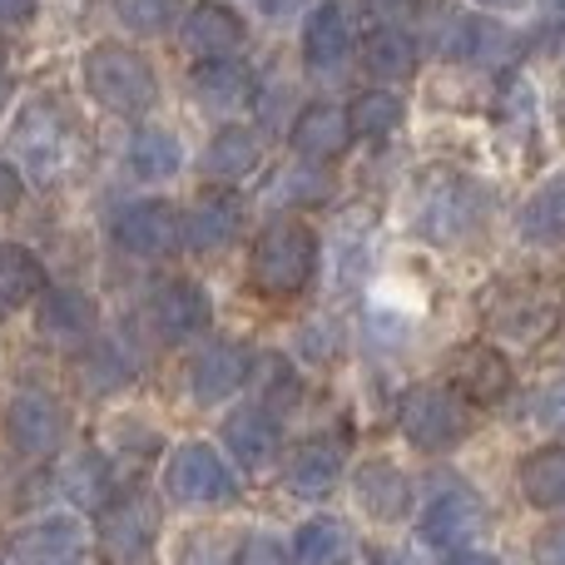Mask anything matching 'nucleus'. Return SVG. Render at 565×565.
Here are the masks:
<instances>
[{
    "mask_svg": "<svg viewBox=\"0 0 565 565\" xmlns=\"http://www.w3.org/2000/svg\"><path fill=\"white\" fill-rule=\"evenodd\" d=\"M79 70H85V89L95 95V105H105L109 115L135 119V115H145V109H154L159 79H154V70H149V60L139 55V50L105 40V45L85 50Z\"/></svg>",
    "mask_w": 565,
    "mask_h": 565,
    "instance_id": "nucleus-1",
    "label": "nucleus"
},
{
    "mask_svg": "<svg viewBox=\"0 0 565 565\" xmlns=\"http://www.w3.org/2000/svg\"><path fill=\"white\" fill-rule=\"evenodd\" d=\"M70 145H75L70 119H65V109L50 105V99H30V105L15 115V125H10V154H15V169H20V179L35 184V189H50L60 174H65Z\"/></svg>",
    "mask_w": 565,
    "mask_h": 565,
    "instance_id": "nucleus-2",
    "label": "nucleus"
},
{
    "mask_svg": "<svg viewBox=\"0 0 565 565\" xmlns=\"http://www.w3.org/2000/svg\"><path fill=\"white\" fill-rule=\"evenodd\" d=\"M318 274V234L308 224H274L258 234L248 278L264 298H298Z\"/></svg>",
    "mask_w": 565,
    "mask_h": 565,
    "instance_id": "nucleus-3",
    "label": "nucleus"
},
{
    "mask_svg": "<svg viewBox=\"0 0 565 565\" xmlns=\"http://www.w3.org/2000/svg\"><path fill=\"white\" fill-rule=\"evenodd\" d=\"M164 491L174 507H224L234 501V477L209 441H184L164 467Z\"/></svg>",
    "mask_w": 565,
    "mask_h": 565,
    "instance_id": "nucleus-4",
    "label": "nucleus"
},
{
    "mask_svg": "<svg viewBox=\"0 0 565 565\" xmlns=\"http://www.w3.org/2000/svg\"><path fill=\"white\" fill-rule=\"evenodd\" d=\"M402 437L417 451H451L461 437H467V412L451 397L447 387H412L402 397Z\"/></svg>",
    "mask_w": 565,
    "mask_h": 565,
    "instance_id": "nucleus-5",
    "label": "nucleus"
},
{
    "mask_svg": "<svg viewBox=\"0 0 565 565\" xmlns=\"http://www.w3.org/2000/svg\"><path fill=\"white\" fill-rule=\"evenodd\" d=\"M412 218H417V234L437 238V244H451V238H457L461 228H471V218H477V189H471V179L447 174V169L422 174L417 214Z\"/></svg>",
    "mask_w": 565,
    "mask_h": 565,
    "instance_id": "nucleus-6",
    "label": "nucleus"
},
{
    "mask_svg": "<svg viewBox=\"0 0 565 565\" xmlns=\"http://www.w3.org/2000/svg\"><path fill=\"white\" fill-rule=\"evenodd\" d=\"M556 292L536 288V282H507L487 298V322L491 332L511 342H541L551 328H556Z\"/></svg>",
    "mask_w": 565,
    "mask_h": 565,
    "instance_id": "nucleus-7",
    "label": "nucleus"
},
{
    "mask_svg": "<svg viewBox=\"0 0 565 565\" xmlns=\"http://www.w3.org/2000/svg\"><path fill=\"white\" fill-rule=\"evenodd\" d=\"M109 234H115V244L125 248V254L159 258V254H169V248L179 244L184 224H179L174 204H164V199H135V204L115 209Z\"/></svg>",
    "mask_w": 565,
    "mask_h": 565,
    "instance_id": "nucleus-8",
    "label": "nucleus"
},
{
    "mask_svg": "<svg viewBox=\"0 0 565 565\" xmlns=\"http://www.w3.org/2000/svg\"><path fill=\"white\" fill-rule=\"evenodd\" d=\"M6 437H10V447L25 451V457H50V451L65 441V407L40 387L15 392L6 407Z\"/></svg>",
    "mask_w": 565,
    "mask_h": 565,
    "instance_id": "nucleus-9",
    "label": "nucleus"
},
{
    "mask_svg": "<svg viewBox=\"0 0 565 565\" xmlns=\"http://www.w3.org/2000/svg\"><path fill=\"white\" fill-rule=\"evenodd\" d=\"M159 511L145 497H119L99 511V551L115 565H139L154 546Z\"/></svg>",
    "mask_w": 565,
    "mask_h": 565,
    "instance_id": "nucleus-10",
    "label": "nucleus"
},
{
    "mask_svg": "<svg viewBox=\"0 0 565 565\" xmlns=\"http://www.w3.org/2000/svg\"><path fill=\"white\" fill-rule=\"evenodd\" d=\"M248 367H254V352H248L244 342H209V348L189 362V392H194V402H204V407L228 402L248 382Z\"/></svg>",
    "mask_w": 565,
    "mask_h": 565,
    "instance_id": "nucleus-11",
    "label": "nucleus"
},
{
    "mask_svg": "<svg viewBox=\"0 0 565 565\" xmlns=\"http://www.w3.org/2000/svg\"><path fill=\"white\" fill-rule=\"evenodd\" d=\"M149 312H154V328L164 332V338L184 342V338H199V332L209 328L214 302H209V292L199 288L194 278H169V282H159L154 288Z\"/></svg>",
    "mask_w": 565,
    "mask_h": 565,
    "instance_id": "nucleus-12",
    "label": "nucleus"
},
{
    "mask_svg": "<svg viewBox=\"0 0 565 565\" xmlns=\"http://www.w3.org/2000/svg\"><path fill=\"white\" fill-rule=\"evenodd\" d=\"M487 531V507H481L471 491H447L427 507L422 516V541L437 551H451V546H467Z\"/></svg>",
    "mask_w": 565,
    "mask_h": 565,
    "instance_id": "nucleus-13",
    "label": "nucleus"
},
{
    "mask_svg": "<svg viewBox=\"0 0 565 565\" xmlns=\"http://www.w3.org/2000/svg\"><path fill=\"white\" fill-rule=\"evenodd\" d=\"M79 541H85L79 521L75 516H55V511H50V516L20 526L15 536H10V546H15V556L25 565H65L79 551Z\"/></svg>",
    "mask_w": 565,
    "mask_h": 565,
    "instance_id": "nucleus-14",
    "label": "nucleus"
},
{
    "mask_svg": "<svg viewBox=\"0 0 565 565\" xmlns=\"http://www.w3.org/2000/svg\"><path fill=\"white\" fill-rule=\"evenodd\" d=\"M352 139V125H348V109L328 105V99H318V105H308L298 115V125H292V149H298L308 164H322V159H338L342 149H348Z\"/></svg>",
    "mask_w": 565,
    "mask_h": 565,
    "instance_id": "nucleus-15",
    "label": "nucleus"
},
{
    "mask_svg": "<svg viewBox=\"0 0 565 565\" xmlns=\"http://www.w3.org/2000/svg\"><path fill=\"white\" fill-rule=\"evenodd\" d=\"M352 50V25H348V10L338 6V0H322L318 10L308 15V25H302V60H308V70H338L342 60H348Z\"/></svg>",
    "mask_w": 565,
    "mask_h": 565,
    "instance_id": "nucleus-16",
    "label": "nucleus"
},
{
    "mask_svg": "<svg viewBox=\"0 0 565 565\" xmlns=\"http://www.w3.org/2000/svg\"><path fill=\"white\" fill-rule=\"evenodd\" d=\"M224 441L248 471H264L278 457V422L268 407H244L224 422Z\"/></svg>",
    "mask_w": 565,
    "mask_h": 565,
    "instance_id": "nucleus-17",
    "label": "nucleus"
},
{
    "mask_svg": "<svg viewBox=\"0 0 565 565\" xmlns=\"http://www.w3.org/2000/svg\"><path fill=\"white\" fill-rule=\"evenodd\" d=\"M238 224H244V209H238V199L224 194V189H214V194H204L194 209H189L184 238H189V248L209 254V248H224L228 238L238 234Z\"/></svg>",
    "mask_w": 565,
    "mask_h": 565,
    "instance_id": "nucleus-18",
    "label": "nucleus"
},
{
    "mask_svg": "<svg viewBox=\"0 0 565 565\" xmlns=\"http://www.w3.org/2000/svg\"><path fill=\"white\" fill-rule=\"evenodd\" d=\"M184 45L204 60H234V50L244 45V20L234 15L228 6H199L184 25Z\"/></svg>",
    "mask_w": 565,
    "mask_h": 565,
    "instance_id": "nucleus-19",
    "label": "nucleus"
},
{
    "mask_svg": "<svg viewBox=\"0 0 565 565\" xmlns=\"http://www.w3.org/2000/svg\"><path fill=\"white\" fill-rule=\"evenodd\" d=\"M338 477H342V447L328 437L302 441L288 457V491H298V497H328L338 487Z\"/></svg>",
    "mask_w": 565,
    "mask_h": 565,
    "instance_id": "nucleus-20",
    "label": "nucleus"
},
{
    "mask_svg": "<svg viewBox=\"0 0 565 565\" xmlns=\"http://www.w3.org/2000/svg\"><path fill=\"white\" fill-rule=\"evenodd\" d=\"M451 377H457V387L467 392V402H481V407H491V402H501L511 392V367L497 348L461 352V358L451 362Z\"/></svg>",
    "mask_w": 565,
    "mask_h": 565,
    "instance_id": "nucleus-21",
    "label": "nucleus"
},
{
    "mask_svg": "<svg viewBox=\"0 0 565 565\" xmlns=\"http://www.w3.org/2000/svg\"><path fill=\"white\" fill-rule=\"evenodd\" d=\"M55 487L65 501H75V507H109V491H115V471H109V461L99 457V451H79V457H70L65 467L55 471Z\"/></svg>",
    "mask_w": 565,
    "mask_h": 565,
    "instance_id": "nucleus-22",
    "label": "nucleus"
},
{
    "mask_svg": "<svg viewBox=\"0 0 565 565\" xmlns=\"http://www.w3.org/2000/svg\"><path fill=\"white\" fill-rule=\"evenodd\" d=\"M358 501L372 521H397V516H407L412 487L392 461H367V467L358 471Z\"/></svg>",
    "mask_w": 565,
    "mask_h": 565,
    "instance_id": "nucleus-23",
    "label": "nucleus"
},
{
    "mask_svg": "<svg viewBox=\"0 0 565 565\" xmlns=\"http://www.w3.org/2000/svg\"><path fill=\"white\" fill-rule=\"evenodd\" d=\"M292 565H352V531L332 516H312L292 531Z\"/></svg>",
    "mask_w": 565,
    "mask_h": 565,
    "instance_id": "nucleus-24",
    "label": "nucleus"
},
{
    "mask_svg": "<svg viewBox=\"0 0 565 565\" xmlns=\"http://www.w3.org/2000/svg\"><path fill=\"white\" fill-rule=\"evenodd\" d=\"M194 95L209 109H244L254 99V75L238 60H204L194 70Z\"/></svg>",
    "mask_w": 565,
    "mask_h": 565,
    "instance_id": "nucleus-25",
    "label": "nucleus"
},
{
    "mask_svg": "<svg viewBox=\"0 0 565 565\" xmlns=\"http://www.w3.org/2000/svg\"><path fill=\"white\" fill-rule=\"evenodd\" d=\"M45 292V264L25 244H0V312L25 308Z\"/></svg>",
    "mask_w": 565,
    "mask_h": 565,
    "instance_id": "nucleus-26",
    "label": "nucleus"
},
{
    "mask_svg": "<svg viewBox=\"0 0 565 565\" xmlns=\"http://www.w3.org/2000/svg\"><path fill=\"white\" fill-rule=\"evenodd\" d=\"M521 497L541 511L565 507V447H541L521 461Z\"/></svg>",
    "mask_w": 565,
    "mask_h": 565,
    "instance_id": "nucleus-27",
    "label": "nucleus"
},
{
    "mask_svg": "<svg viewBox=\"0 0 565 565\" xmlns=\"http://www.w3.org/2000/svg\"><path fill=\"white\" fill-rule=\"evenodd\" d=\"M521 234L541 248L565 244V174L541 184L536 194L526 199V209H521Z\"/></svg>",
    "mask_w": 565,
    "mask_h": 565,
    "instance_id": "nucleus-28",
    "label": "nucleus"
},
{
    "mask_svg": "<svg viewBox=\"0 0 565 565\" xmlns=\"http://www.w3.org/2000/svg\"><path fill=\"white\" fill-rule=\"evenodd\" d=\"M204 169H209L214 179H224V184H234V179L254 174V169H258V135H254V129H244V125L218 129V135L209 139Z\"/></svg>",
    "mask_w": 565,
    "mask_h": 565,
    "instance_id": "nucleus-29",
    "label": "nucleus"
},
{
    "mask_svg": "<svg viewBox=\"0 0 565 565\" xmlns=\"http://www.w3.org/2000/svg\"><path fill=\"white\" fill-rule=\"evenodd\" d=\"M125 164L135 179H169L179 164H184V149L169 129H135L125 149Z\"/></svg>",
    "mask_w": 565,
    "mask_h": 565,
    "instance_id": "nucleus-30",
    "label": "nucleus"
},
{
    "mask_svg": "<svg viewBox=\"0 0 565 565\" xmlns=\"http://www.w3.org/2000/svg\"><path fill=\"white\" fill-rule=\"evenodd\" d=\"M362 60H367V70L377 79H407L417 70V45H412L407 30L377 25L367 35V45H362Z\"/></svg>",
    "mask_w": 565,
    "mask_h": 565,
    "instance_id": "nucleus-31",
    "label": "nucleus"
},
{
    "mask_svg": "<svg viewBox=\"0 0 565 565\" xmlns=\"http://www.w3.org/2000/svg\"><path fill=\"white\" fill-rule=\"evenodd\" d=\"M95 328V302L75 288H55L40 302V332L45 338H85Z\"/></svg>",
    "mask_w": 565,
    "mask_h": 565,
    "instance_id": "nucleus-32",
    "label": "nucleus"
},
{
    "mask_svg": "<svg viewBox=\"0 0 565 565\" xmlns=\"http://www.w3.org/2000/svg\"><path fill=\"white\" fill-rule=\"evenodd\" d=\"M348 125L358 139H387L392 129L402 125V99L392 89H367V95L352 99Z\"/></svg>",
    "mask_w": 565,
    "mask_h": 565,
    "instance_id": "nucleus-33",
    "label": "nucleus"
},
{
    "mask_svg": "<svg viewBox=\"0 0 565 565\" xmlns=\"http://www.w3.org/2000/svg\"><path fill=\"white\" fill-rule=\"evenodd\" d=\"M115 15L135 35H164L179 15V0H115Z\"/></svg>",
    "mask_w": 565,
    "mask_h": 565,
    "instance_id": "nucleus-34",
    "label": "nucleus"
},
{
    "mask_svg": "<svg viewBox=\"0 0 565 565\" xmlns=\"http://www.w3.org/2000/svg\"><path fill=\"white\" fill-rule=\"evenodd\" d=\"M238 556H244V546L234 536H224V531H194L184 541V551H179V565H238Z\"/></svg>",
    "mask_w": 565,
    "mask_h": 565,
    "instance_id": "nucleus-35",
    "label": "nucleus"
},
{
    "mask_svg": "<svg viewBox=\"0 0 565 565\" xmlns=\"http://www.w3.org/2000/svg\"><path fill=\"white\" fill-rule=\"evenodd\" d=\"M278 199H292V204H318V199H328V174H322L318 164L288 169V174H278Z\"/></svg>",
    "mask_w": 565,
    "mask_h": 565,
    "instance_id": "nucleus-36",
    "label": "nucleus"
},
{
    "mask_svg": "<svg viewBox=\"0 0 565 565\" xmlns=\"http://www.w3.org/2000/svg\"><path fill=\"white\" fill-rule=\"evenodd\" d=\"M238 565H292V551H282L274 536H254V541H244Z\"/></svg>",
    "mask_w": 565,
    "mask_h": 565,
    "instance_id": "nucleus-37",
    "label": "nucleus"
},
{
    "mask_svg": "<svg viewBox=\"0 0 565 565\" xmlns=\"http://www.w3.org/2000/svg\"><path fill=\"white\" fill-rule=\"evenodd\" d=\"M367 15L377 20V25H407L412 15H417V0H367Z\"/></svg>",
    "mask_w": 565,
    "mask_h": 565,
    "instance_id": "nucleus-38",
    "label": "nucleus"
},
{
    "mask_svg": "<svg viewBox=\"0 0 565 565\" xmlns=\"http://www.w3.org/2000/svg\"><path fill=\"white\" fill-rule=\"evenodd\" d=\"M536 417L546 422V427L565 431V382H551V387L541 392V397H536Z\"/></svg>",
    "mask_w": 565,
    "mask_h": 565,
    "instance_id": "nucleus-39",
    "label": "nucleus"
},
{
    "mask_svg": "<svg viewBox=\"0 0 565 565\" xmlns=\"http://www.w3.org/2000/svg\"><path fill=\"white\" fill-rule=\"evenodd\" d=\"M536 565H565V521L536 536Z\"/></svg>",
    "mask_w": 565,
    "mask_h": 565,
    "instance_id": "nucleus-40",
    "label": "nucleus"
},
{
    "mask_svg": "<svg viewBox=\"0 0 565 565\" xmlns=\"http://www.w3.org/2000/svg\"><path fill=\"white\" fill-rule=\"evenodd\" d=\"M268 372H274V382H268V392H274V402H298V377L288 372V362L282 358H268Z\"/></svg>",
    "mask_w": 565,
    "mask_h": 565,
    "instance_id": "nucleus-41",
    "label": "nucleus"
},
{
    "mask_svg": "<svg viewBox=\"0 0 565 565\" xmlns=\"http://www.w3.org/2000/svg\"><path fill=\"white\" fill-rule=\"evenodd\" d=\"M35 20V0H0V25H30Z\"/></svg>",
    "mask_w": 565,
    "mask_h": 565,
    "instance_id": "nucleus-42",
    "label": "nucleus"
},
{
    "mask_svg": "<svg viewBox=\"0 0 565 565\" xmlns=\"http://www.w3.org/2000/svg\"><path fill=\"white\" fill-rule=\"evenodd\" d=\"M15 199H20V174L6 164V159H0V214H6Z\"/></svg>",
    "mask_w": 565,
    "mask_h": 565,
    "instance_id": "nucleus-43",
    "label": "nucleus"
},
{
    "mask_svg": "<svg viewBox=\"0 0 565 565\" xmlns=\"http://www.w3.org/2000/svg\"><path fill=\"white\" fill-rule=\"evenodd\" d=\"M258 6H264L268 20H292L302 6H308V0H258Z\"/></svg>",
    "mask_w": 565,
    "mask_h": 565,
    "instance_id": "nucleus-44",
    "label": "nucleus"
},
{
    "mask_svg": "<svg viewBox=\"0 0 565 565\" xmlns=\"http://www.w3.org/2000/svg\"><path fill=\"white\" fill-rule=\"evenodd\" d=\"M447 565H497L491 556H481V551H461V556H451Z\"/></svg>",
    "mask_w": 565,
    "mask_h": 565,
    "instance_id": "nucleus-45",
    "label": "nucleus"
},
{
    "mask_svg": "<svg viewBox=\"0 0 565 565\" xmlns=\"http://www.w3.org/2000/svg\"><path fill=\"white\" fill-rule=\"evenodd\" d=\"M6 95H10V79H6V70H0V105H6Z\"/></svg>",
    "mask_w": 565,
    "mask_h": 565,
    "instance_id": "nucleus-46",
    "label": "nucleus"
},
{
    "mask_svg": "<svg viewBox=\"0 0 565 565\" xmlns=\"http://www.w3.org/2000/svg\"><path fill=\"white\" fill-rule=\"evenodd\" d=\"M481 6H521V0H481Z\"/></svg>",
    "mask_w": 565,
    "mask_h": 565,
    "instance_id": "nucleus-47",
    "label": "nucleus"
}]
</instances>
